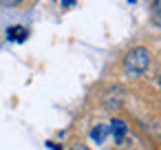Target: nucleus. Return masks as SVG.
I'll return each instance as SVG.
<instances>
[{
	"label": "nucleus",
	"mask_w": 161,
	"mask_h": 150,
	"mask_svg": "<svg viewBox=\"0 0 161 150\" xmlns=\"http://www.w3.org/2000/svg\"><path fill=\"white\" fill-rule=\"evenodd\" d=\"M124 66L130 75H141L148 66H150V53L148 49L143 47H137V49H130L124 58Z\"/></svg>",
	"instance_id": "obj_1"
},
{
	"label": "nucleus",
	"mask_w": 161,
	"mask_h": 150,
	"mask_svg": "<svg viewBox=\"0 0 161 150\" xmlns=\"http://www.w3.org/2000/svg\"><path fill=\"white\" fill-rule=\"evenodd\" d=\"M152 18L161 27V0H154V3H152Z\"/></svg>",
	"instance_id": "obj_5"
},
{
	"label": "nucleus",
	"mask_w": 161,
	"mask_h": 150,
	"mask_svg": "<svg viewBox=\"0 0 161 150\" xmlns=\"http://www.w3.org/2000/svg\"><path fill=\"white\" fill-rule=\"evenodd\" d=\"M71 150H88L86 146H75V148H71Z\"/></svg>",
	"instance_id": "obj_7"
},
{
	"label": "nucleus",
	"mask_w": 161,
	"mask_h": 150,
	"mask_svg": "<svg viewBox=\"0 0 161 150\" xmlns=\"http://www.w3.org/2000/svg\"><path fill=\"white\" fill-rule=\"evenodd\" d=\"M7 36H9V40H14V42H22V40L27 38V29H25V27H11V29L7 31Z\"/></svg>",
	"instance_id": "obj_4"
},
{
	"label": "nucleus",
	"mask_w": 161,
	"mask_h": 150,
	"mask_svg": "<svg viewBox=\"0 0 161 150\" xmlns=\"http://www.w3.org/2000/svg\"><path fill=\"white\" fill-rule=\"evenodd\" d=\"M64 5H73V0H64Z\"/></svg>",
	"instance_id": "obj_8"
},
{
	"label": "nucleus",
	"mask_w": 161,
	"mask_h": 150,
	"mask_svg": "<svg viewBox=\"0 0 161 150\" xmlns=\"http://www.w3.org/2000/svg\"><path fill=\"white\" fill-rule=\"evenodd\" d=\"M22 3V0H0V5L3 7H18Z\"/></svg>",
	"instance_id": "obj_6"
},
{
	"label": "nucleus",
	"mask_w": 161,
	"mask_h": 150,
	"mask_svg": "<svg viewBox=\"0 0 161 150\" xmlns=\"http://www.w3.org/2000/svg\"><path fill=\"white\" fill-rule=\"evenodd\" d=\"M108 130H110V135L115 137V141H117V143H121V141L126 139L128 126H126V121H121V119H113V121L108 124Z\"/></svg>",
	"instance_id": "obj_2"
},
{
	"label": "nucleus",
	"mask_w": 161,
	"mask_h": 150,
	"mask_svg": "<svg viewBox=\"0 0 161 150\" xmlns=\"http://www.w3.org/2000/svg\"><path fill=\"white\" fill-rule=\"evenodd\" d=\"M108 132H110V130H108V126H106V124H97V126L91 130V139H93L95 143H104V141H106V137H108Z\"/></svg>",
	"instance_id": "obj_3"
},
{
	"label": "nucleus",
	"mask_w": 161,
	"mask_h": 150,
	"mask_svg": "<svg viewBox=\"0 0 161 150\" xmlns=\"http://www.w3.org/2000/svg\"><path fill=\"white\" fill-rule=\"evenodd\" d=\"M159 84H161V77H159Z\"/></svg>",
	"instance_id": "obj_9"
}]
</instances>
